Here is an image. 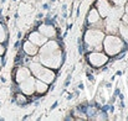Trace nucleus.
I'll use <instances>...</instances> for the list:
<instances>
[{
  "label": "nucleus",
  "instance_id": "f257e3e1",
  "mask_svg": "<svg viewBox=\"0 0 128 121\" xmlns=\"http://www.w3.org/2000/svg\"><path fill=\"white\" fill-rule=\"evenodd\" d=\"M38 56L41 64L54 71L60 69L65 62L64 51L61 49V42L56 39H50L46 41L39 48Z\"/></svg>",
  "mask_w": 128,
  "mask_h": 121
},
{
  "label": "nucleus",
  "instance_id": "f03ea898",
  "mask_svg": "<svg viewBox=\"0 0 128 121\" xmlns=\"http://www.w3.org/2000/svg\"><path fill=\"white\" fill-rule=\"evenodd\" d=\"M106 32L102 29L87 27L84 34V47L87 52L90 51H103V39Z\"/></svg>",
  "mask_w": 128,
  "mask_h": 121
},
{
  "label": "nucleus",
  "instance_id": "7ed1b4c3",
  "mask_svg": "<svg viewBox=\"0 0 128 121\" xmlns=\"http://www.w3.org/2000/svg\"><path fill=\"white\" fill-rule=\"evenodd\" d=\"M103 52L108 57H116L118 53L126 51V42L122 40L117 34H107L103 39Z\"/></svg>",
  "mask_w": 128,
  "mask_h": 121
},
{
  "label": "nucleus",
  "instance_id": "20e7f679",
  "mask_svg": "<svg viewBox=\"0 0 128 121\" xmlns=\"http://www.w3.org/2000/svg\"><path fill=\"white\" fill-rule=\"evenodd\" d=\"M28 67H29L31 74H32L35 78L45 81V83H47V84H52V83L55 81L56 74H55L54 69L45 67L40 62H38V61H31V62L28 64Z\"/></svg>",
  "mask_w": 128,
  "mask_h": 121
},
{
  "label": "nucleus",
  "instance_id": "39448f33",
  "mask_svg": "<svg viewBox=\"0 0 128 121\" xmlns=\"http://www.w3.org/2000/svg\"><path fill=\"white\" fill-rule=\"evenodd\" d=\"M86 61L92 68H101L106 66L110 61V57L103 51H90L86 53Z\"/></svg>",
  "mask_w": 128,
  "mask_h": 121
},
{
  "label": "nucleus",
  "instance_id": "423d86ee",
  "mask_svg": "<svg viewBox=\"0 0 128 121\" xmlns=\"http://www.w3.org/2000/svg\"><path fill=\"white\" fill-rule=\"evenodd\" d=\"M85 24L87 27H94V29H102L103 30V19L101 17V15L98 14L97 9L93 6L88 10V12L86 14V21Z\"/></svg>",
  "mask_w": 128,
  "mask_h": 121
},
{
  "label": "nucleus",
  "instance_id": "0eeeda50",
  "mask_svg": "<svg viewBox=\"0 0 128 121\" xmlns=\"http://www.w3.org/2000/svg\"><path fill=\"white\" fill-rule=\"evenodd\" d=\"M35 79H36V78H35L34 76H30V77L26 78L25 81L19 83L18 89H19L22 94H25V95H28V96L35 95Z\"/></svg>",
  "mask_w": 128,
  "mask_h": 121
},
{
  "label": "nucleus",
  "instance_id": "6e6552de",
  "mask_svg": "<svg viewBox=\"0 0 128 121\" xmlns=\"http://www.w3.org/2000/svg\"><path fill=\"white\" fill-rule=\"evenodd\" d=\"M121 20H114L110 17L103 19V31L106 34H112V35H118V27H120Z\"/></svg>",
  "mask_w": 128,
  "mask_h": 121
},
{
  "label": "nucleus",
  "instance_id": "1a4fd4ad",
  "mask_svg": "<svg viewBox=\"0 0 128 121\" xmlns=\"http://www.w3.org/2000/svg\"><path fill=\"white\" fill-rule=\"evenodd\" d=\"M31 76V72L29 69L28 66H16L15 71H14V81L15 83H21L22 81H25L26 78H29Z\"/></svg>",
  "mask_w": 128,
  "mask_h": 121
},
{
  "label": "nucleus",
  "instance_id": "9d476101",
  "mask_svg": "<svg viewBox=\"0 0 128 121\" xmlns=\"http://www.w3.org/2000/svg\"><path fill=\"white\" fill-rule=\"evenodd\" d=\"M38 31L41 32L44 36L47 37L48 40L50 39H56V36H57V30L54 26V24H46V22L40 24L39 27H38Z\"/></svg>",
  "mask_w": 128,
  "mask_h": 121
},
{
  "label": "nucleus",
  "instance_id": "9b49d317",
  "mask_svg": "<svg viewBox=\"0 0 128 121\" xmlns=\"http://www.w3.org/2000/svg\"><path fill=\"white\" fill-rule=\"evenodd\" d=\"M112 6L113 5H112V2L110 0H97L96 1V5H94V7L97 9V11H98V14L101 15L102 19H104V17L108 16Z\"/></svg>",
  "mask_w": 128,
  "mask_h": 121
},
{
  "label": "nucleus",
  "instance_id": "f8f14e48",
  "mask_svg": "<svg viewBox=\"0 0 128 121\" xmlns=\"http://www.w3.org/2000/svg\"><path fill=\"white\" fill-rule=\"evenodd\" d=\"M28 40L31 41V42H32L34 44H36L38 47H41L48 39L45 37L41 32H39V31L36 30V31H31V32L28 35Z\"/></svg>",
  "mask_w": 128,
  "mask_h": 121
},
{
  "label": "nucleus",
  "instance_id": "ddd939ff",
  "mask_svg": "<svg viewBox=\"0 0 128 121\" xmlns=\"http://www.w3.org/2000/svg\"><path fill=\"white\" fill-rule=\"evenodd\" d=\"M39 48H40V47H38L36 44H34L31 41H29V40H25L22 42V52H24L26 56L32 57V56L38 54Z\"/></svg>",
  "mask_w": 128,
  "mask_h": 121
},
{
  "label": "nucleus",
  "instance_id": "4468645a",
  "mask_svg": "<svg viewBox=\"0 0 128 121\" xmlns=\"http://www.w3.org/2000/svg\"><path fill=\"white\" fill-rule=\"evenodd\" d=\"M48 85L50 84H47V83L36 78L35 79V95H40V96L45 95L48 91Z\"/></svg>",
  "mask_w": 128,
  "mask_h": 121
},
{
  "label": "nucleus",
  "instance_id": "2eb2a0df",
  "mask_svg": "<svg viewBox=\"0 0 128 121\" xmlns=\"http://www.w3.org/2000/svg\"><path fill=\"white\" fill-rule=\"evenodd\" d=\"M123 14H124V6H116V5H113L107 17L114 19V20H121Z\"/></svg>",
  "mask_w": 128,
  "mask_h": 121
},
{
  "label": "nucleus",
  "instance_id": "dca6fc26",
  "mask_svg": "<svg viewBox=\"0 0 128 121\" xmlns=\"http://www.w3.org/2000/svg\"><path fill=\"white\" fill-rule=\"evenodd\" d=\"M18 106H26L29 103H30V99L28 95L22 94L21 91L20 93H15L14 94V100H12Z\"/></svg>",
  "mask_w": 128,
  "mask_h": 121
},
{
  "label": "nucleus",
  "instance_id": "f3484780",
  "mask_svg": "<svg viewBox=\"0 0 128 121\" xmlns=\"http://www.w3.org/2000/svg\"><path fill=\"white\" fill-rule=\"evenodd\" d=\"M118 36L124 41L126 43H128V25L123 24L122 21H121L120 27H118Z\"/></svg>",
  "mask_w": 128,
  "mask_h": 121
},
{
  "label": "nucleus",
  "instance_id": "a211bd4d",
  "mask_svg": "<svg viewBox=\"0 0 128 121\" xmlns=\"http://www.w3.org/2000/svg\"><path fill=\"white\" fill-rule=\"evenodd\" d=\"M9 37H8V30H6V26L0 21V43H5L8 42Z\"/></svg>",
  "mask_w": 128,
  "mask_h": 121
},
{
  "label": "nucleus",
  "instance_id": "6ab92c4d",
  "mask_svg": "<svg viewBox=\"0 0 128 121\" xmlns=\"http://www.w3.org/2000/svg\"><path fill=\"white\" fill-rule=\"evenodd\" d=\"M112 2V5H116V6H124L127 0H110Z\"/></svg>",
  "mask_w": 128,
  "mask_h": 121
},
{
  "label": "nucleus",
  "instance_id": "aec40b11",
  "mask_svg": "<svg viewBox=\"0 0 128 121\" xmlns=\"http://www.w3.org/2000/svg\"><path fill=\"white\" fill-rule=\"evenodd\" d=\"M121 21H122L123 24L128 25V14H127V12H124V14H123V16L121 17Z\"/></svg>",
  "mask_w": 128,
  "mask_h": 121
},
{
  "label": "nucleus",
  "instance_id": "412c9836",
  "mask_svg": "<svg viewBox=\"0 0 128 121\" xmlns=\"http://www.w3.org/2000/svg\"><path fill=\"white\" fill-rule=\"evenodd\" d=\"M71 79H72V76H71V74H68V77L66 78V81H65V83H64V85H65V86H68V85H70V83H71Z\"/></svg>",
  "mask_w": 128,
  "mask_h": 121
},
{
  "label": "nucleus",
  "instance_id": "4be33fe9",
  "mask_svg": "<svg viewBox=\"0 0 128 121\" xmlns=\"http://www.w3.org/2000/svg\"><path fill=\"white\" fill-rule=\"evenodd\" d=\"M5 52H6V48H5L4 43H0V56H4Z\"/></svg>",
  "mask_w": 128,
  "mask_h": 121
},
{
  "label": "nucleus",
  "instance_id": "5701e85b",
  "mask_svg": "<svg viewBox=\"0 0 128 121\" xmlns=\"http://www.w3.org/2000/svg\"><path fill=\"white\" fill-rule=\"evenodd\" d=\"M4 64H5V59H4V56H0V69H1V67H4Z\"/></svg>",
  "mask_w": 128,
  "mask_h": 121
},
{
  "label": "nucleus",
  "instance_id": "b1692460",
  "mask_svg": "<svg viewBox=\"0 0 128 121\" xmlns=\"http://www.w3.org/2000/svg\"><path fill=\"white\" fill-rule=\"evenodd\" d=\"M42 10H47V11H48V10H50V4L45 2V4L42 5Z\"/></svg>",
  "mask_w": 128,
  "mask_h": 121
},
{
  "label": "nucleus",
  "instance_id": "393cba45",
  "mask_svg": "<svg viewBox=\"0 0 128 121\" xmlns=\"http://www.w3.org/2000/svg\"><path fill=\"white\" fill-rule=\"evenodd\" d=\"M78 89H80V90H84V89H85V84H84L82 81L78 83Z\"/></svg>",
  "mask_w": 128,
  "mask_h": 121
},
{
  "label": "nucleus",
  "instance_id": "a878e982",
  "mask_svg": "<svg viewBox=\"0 0 128 121\" xmlns=\"http://www.w3.org/2000/svg\"><path fill=\"white\" fill-rule=\"evenodd\" d=\"M57 105H58V101H57V100H56V101H55V103H54V104H52V106H51V108H50V110H54V109H55V108H56V106H57Z\"/></svg>",
  "mask_w": 128,
  "mask_h": 121
},
{
  "label": "nucleus",
  "instance_id": "bb28decb",
  "mask_svg": "<svg viewBox=\"0 0 128 121\" xmlns=\"http://www.w3.org/2000/svg\"><path fill=\"white\" fill-rule=\"evenodd\" d=\"M42 17H44V12H39V14L36 15V19H38V20H40V19H42Z\"/></svg>",
  "mask_w": 128,
  "mask_h": 121
},
{
  "label": "nucleus",
  "instance_id": "cd10ccee",
  "mask_svg": "<svg viewBox=\"0 0 128 121\" xmlns=\"http://www.w3.org/2000/svg\"><path fill=\"white\" fill-rule=\"evenodd\" d=\"M19 46H20V42H19V40L15 42V44H14V48L15 49H19Z\"/></svg>",
  "mask_w": 128,
  "mask_h": 121
},
{
  "label": "nucleus",
  "instance_id": "c85d7f7f",
  "mask_svg": "<svg viewBox=\"0 0 128 121\" xmlns=\"http://www.w3.org/2000/svg\"><path fill=\"white\" fill-rule=\"evenodd\" d=\"M104 86H106V89H111L112 88V83H106Z\"/></svg>",
  "mask_w": 128,
  "mask_h": 121
},
{
  "label": "nucleus",
  "instance_id": "c756f323",
  "mask_svg": "<svg viewBox=\"0 0 128 121\" xmlns=\"http://www.w3.org/2000/svg\"><path fill=\"white\" fill-rule=\"evenodd\" d=\"M21 37H22V32H21V31H19V32H18V40H20Z\"/></svg>",
  "mask_w": 128,
  "mask_h": 121
},
{
  "label": "nucleus",
  "instance_id": "7c9ffc66",
  "mask_svg": "<svg viewBox=\"0 0 128 121\" xmlns=\"http://www.w3.org/2000/svg\"><path fill=\"white\" fill-rule=\"evenodd\" d=\"M72 98H74V94H71V93H70V94H67V100H71Z\"/></svg>",
  "mask_w": 128,
  "mask_h": 121
},
{
  "label": "nucleus",
  "instance_id": "2f4dec72",
  "mask_svg": "<svg viewBox=\"0 0 128 121\" xmlns=\"http://www.w3.org/2000/svg\"><path fill=\"white\" fill-rule=\"evenodd\" d=\"M62 11H67V5H66V4L62 5Z\"/></svg>",
  "mask_w": 128,
  "mask_h": 121
},
{
  "label": "nucleus",
  "instance_id": "473e14b6",
  "mask_svg": "<svg viewBox=\"0 0 128 121\" xmlns=\"http://www.w3.org/2000/svg\"><path fill=\"white\" fill-rule=\"evenodd\" d=\"M124 12H127L128 14V1L126 2V5H124Z\"/></svg>",
  "mask_w": 128,
  "mask_h": 121
},
{
  "label": "nucleus",
  "instance_id": "72a5a7b5",
  "mask_svg": "<svg viewBox=\"0 0 128 121\" xmlns=\"http://www.w3.org/2000/svg\"><path fill=\"white\" fill-rule=\"evenodd\" d=\"M116 76H117V77L122 76V71H118V72H116Z\"/></svg>",
  "mask_w": 128,
  "mask_h": 121
},
{
  "label": "nucleus",
  "instance_id": "f704fd0d",
  "mask_svg": "<svg viewBox=\"0 0 128 121\" xmlns=\"http://www.w3.org/2000/svg\"><path fill=\"white\" fill-rule=\"evenodd\" d=\"M54 1H56V0H51V2H54Z\"/></svg>",
  "mask_w": 128,
  "mask_h": 121
},
{
  "label": "nucleus",
  "instance_id": "c9c22d12",
  "mask_svg": "<svg viewBox=\"0 0 128 121\" xmlns=\"http://www.w3.org/2000/svg\"><path fill=\"white\" fill-rule=\"evenodd\" d=\"M127 120H128V116H127Z\"/></svg>",
  "mask_w": 128,
  "mask_h": 121
},
{
  "label": "nucleus",
  "instance_id": "e433bc0d",
  "mask_svg": "<svg viewBox=\"0 0 128 121\" xmlns=\"http://www.w3.org/2000/svg\"><path fill=\"white\" fill-rule=\"evenodd\" d=\"M127 1H128V0H127Z\"/></svg>",
  "mask_w": 128,
  "mask_h": 121
}]
</instances>
